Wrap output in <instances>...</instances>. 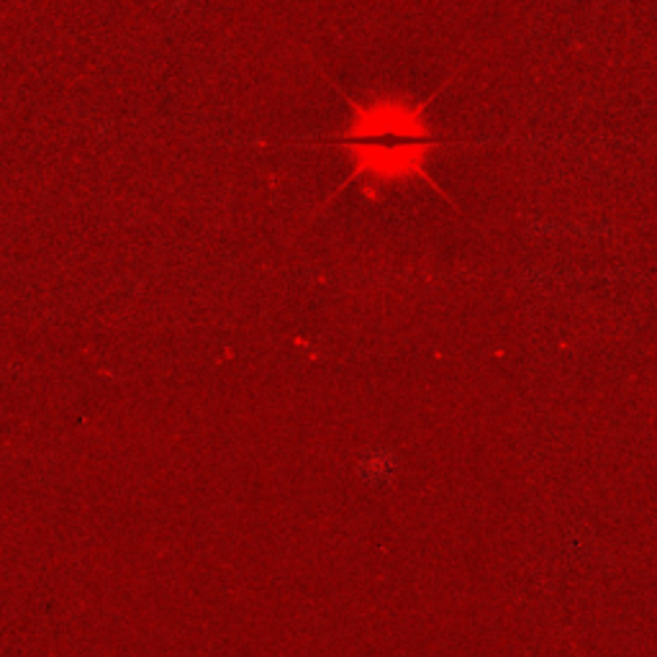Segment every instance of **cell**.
Masks as SVG:
<instances>
[{
	"instance_id": "cell-1",
	"label": "cell",
	"mask_w": 657,
	"mask_h": 657,
	"mask_svg": "<svg viewBox=\"0 0 657 657\" xmlns=\"http://www.w3.org/2000/svg\"><path fill=\"white\" fill-rule=\"evenodd\" d=\"M439 90H434L427 101H411L401 95H380L367 103L347 98L352 108L350 131L339 137L298 139L296 144L347 149L352 154V175L344 180L342 188L360 178L373 183H401V180L421 178L437 193H442V188L427 172V162L439 147L455 144V139L437 137L427 124V108Z\"/></svg>"
},
{
	"instance_id": "cell-2",
	"label": "cell",
	"mask_w": 657,
	"mask_h": 657,
	"mask_svg": "<svg viewBox=\"0 0 657 657\" xmlns=\"http://www.w3.org/2000/svg\"><path fill=\"white\" fill-rule=\"evenodd\" d=\"M398 473V455L391 447H370L357 460V478L370 488L391 486Z\"/></svg>"
}]
</instances>
